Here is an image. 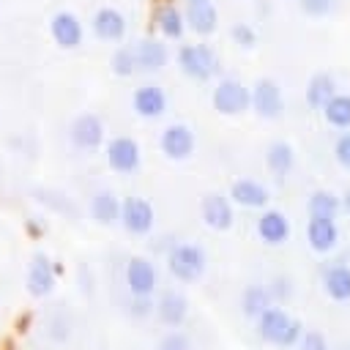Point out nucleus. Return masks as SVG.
<instances>
[{
  "label": "nucleus",
  "instance_id": "f257e3e1",
  "mask_svg": "<svg viewBox=\"0 0 350 350\" xmlns=\"http://www.w3.org/2000/svg\"><path fill=\"white\" fill-rule=\"evenodd\" d=\"M257 334L260 339L279 345V347H293L295 342H301L304 336V325L298 320H293L282 306H271L257 317Z\"/></svg>",
  "mask_w": 350,
  "mask_h": 350
},
{
  "label": "nucleus",
  "instance_id": "f03ea898",
  "mask_svg": "<svg viewBox=\"0 0 350 350\" xmlns=\"http://www.w3.org/2000/svg\"><path fill=\"white\" fill-rule=\"evenodd\" d=\"M205 265H208L205 249L197 243L180 241V243H172L167 249V271L178 282H197L205 273Z\"/></svg>",
  "mask_w": 350,
  "mask_h": 350
},
{
  "label": "nucleus",
  "instance_id": "7ed1b4c3",
  "mask_svg": "<svg viewBox=\"0 0 350 350\" xmlns=\"http://www.w3.org/2000/svg\"><path fill=\"white\" fill-rule=\"evenodd\" d=\"M178 68L194 82H208L219 71V57L208 44H183L178 49Z\"/></svg>",
  "mask_w": 350,
  "mask_h": 350
},
{
  "label": "nucleus",
  "instance_id": "20e7f679",
  "mask_svg": "<svg viewBox=\"0 0 350 350\" xmlns=\"http://www.w3.org/2000/svg\"><path fill=\"white\" fill-rule=\"evenodd\" d=\"M211 101H213V109L221 115H243L252 107V88H246L241 79L224 77L216 82Z\"/></svg>",
  "mask_w": 350,
  "mask_h": 350
},
{
  "label": "nucleus",
  "instance_id": "39448f33",
  "mask_svg": "<svg viewBox=\"0 0 350 350\" xmlns=\"http://www.w3.org/2000/svg\"><path fill=\"white\" fill-rule=\"evenodd\" d=\"M104 159H107L109 170H115V172H120V175H131V172H137L139 164H142V150H139V142H137L134 137L120 134V137H112V139L107 142Z\"/></svg>",
  "mask_w": 350,
  "mask_h": 350
},
{
  "label": "nucleus",
  "instance_id": "423d86ee",
  "mask_svg": "<svg viewBox=\"0 0 350 350\" xmlns=\"http://www.w3.org/2000/svg\"><path fill=\"white\" fill-rule=\"evenodd\" d=\"M123 279H126V287L131 295H148L153 298V293L159 290V268L153 260L137 254V257H129L126 262V271H123Z\"/></svg>",
  "mask_w": 350,
  "mask_h": 350
},
{
  "label": "nucleus",
  "instance_id": "0eeeda50",
  "mask_svg": "<svg viewBox=\"0 0 350 350\" xmlns=\"http://www.w3.org/2000/svg\"><path fill=\"white\" fill-rule=\"evenodd\" d=\"M57 262L49 260L44 252H36L30 265H27V276H25V290L33 295V298H46L55 284H57Z\"/></svg>",
  "mask_w": 350,
  "mask_h": 350
},
{
  "label": "nucleus",
  "instance_id": "6e6552de",
  "mask_svg": "<svg viewBox=\"0 0 350 350\" xmlns=\"http://www.w3.org/2000/svg\"><path fill=\"white\" fill-rule=\"evenodd\" d=\"M150 30H156L164 41H180L186 33V16L175 3L161 0L150 14Z\"/></svg>",
  "mask_w": 350,
  "mask_h": 350
},
{
  "label": "nucleus",
  "instance_id": "1a4fd4ad",
  "mask_svg": "<svg viewBox=\"0 0 350 350\" xmlns=\"http://www.w3.org/2000/svg\"><path fill=\"white\" fill-rule=\"evenodd\" d=\"M252 109H254L260 118H265V120L279 118V115L284 112L282 88H279L273 79H268V77L257 79V82L252 85Z\"/></svg>",
  "mask_w": 350,
  "mask_h": 350
},
{
  "label": "nucleus",
  "instance_id": "9d476101",
  "mask_svg": "<svg viewBox=\"0 0 350 350\" xmlns=\"http://www.w3.org/2000/svg\"><path fill=\"white\" fill-rule=\"evenodd\" d=\"M194 145H197L194 131H191L186 123H170V126L161 131V137H159L161 153H164L167 159H172V161L189 159V156L194 153Z\"/></svg>",
  "mask_w": 350,
  "mask_h": 350
},
{
  "label": "nucleus",
  "instance_id": "9b49d317",
  "mask_svg": "<svg viewBox=\"0 0 350 350\" xmlns=\"http://www.w3.org/2000/svg\"><path fill=\"white\" fill-rule=\"evenodd\" d=\"M153 205L145 197H126L120 211V227L129 235H148L153 230Z\"/></svg>",
  "mask_w": 350,
  "mask_h": 350
},
{
  "label": "nucleus",
  "instance_id": "f8f14e48",
  "mask_svg": "<svg viewBox=\"0 0 350 350\" xmlns=\"http://www.w3.org/2000/svg\"><path fill=\"white\" fill-rule=\"evenodd\" d=\"M49 36L60 49H77L85 38V27L82 19L74 11H57L49 19Z\"/></svg>",
  "mask_w": 350,
  "mask_h": 350
},
{
  "label": "nucleus",
  "instance_id": "ddd939ff",
  "mask_svg": "<svg viewBox=\"0 0 350 350\" xmlns=\"http://www.w3.org/2000/svg\"><path fill=\"white\" fill-rule=\"evenodd\" d=\"M71 145L79 150H96L98 145H104V123L98 115L93 112H82L74 118L71 129H68Z\"/></svg>",
  "mask_w": 350,
  "mask_h": 350
},
{
  "label": "nucleus",
  "instance_id": "4468645a",
  "mask_svg": "<svg viewBox=\"0 0 350 350\" xmlns=\"http://www.w3.org/2000/svg\"><path fill=\"white\" fill-rule=\"evenodd\" d=\"M200 216H202V221H205L211 230L224 232V230H230L232 221H235L232 200L224 197V194H219V191H211V194H205L202 202H200Z\"/></svg>",
  "mask_w": 350,
  "mask_h": 350
},
{
  "label": "nucleus",
  "instance_id": "2eb2a0df",
  "mask_svg": "<svg viewBox=\"0 0 350 350\" xmlns=\"http://www.w3.org/2000/svg\"><path fill=\"white\" fill-rule=\"evenodd\" d=\"M131 107H134V112H137L139 118H145V120H156V118H161V115L167 112V93H164L161 85H156V82H145V85H139V88L134 90V96H131Z\"/></svg>",
  "mask_w": 350,
  "mask_h": 350
},
{
  "label": "nucleus",
  "instance_id": "dca6fc26",
  "mask_svg": "<svg viewBox=\"0 0 350 350\" xmlns=\"http://www.w3.org/2000/svg\"><path fill=\"white\" fill-rule=\"evenodd\" d=\"M90 30H93V36L98 41L115 44V41H120L126 36V16L112 5H101L90 19Z\"/></svg>",
  "mask_w": 350,
  "mask_h": 350
},
{
  "label": "nucleus",
  "instance_id": "f3484780",
  "mask_svg": "<svg viewBox=\"0 0 350 350\" xmlns=\"http://www.w3.org/2000/svg\"><path fill=\"white\" fill-rule=\"evenodd\" d=\"M134 52H137V63H139V74H159L167 60H170V49L164 44V38H139L134 44Z\"/></svg>",
  "mask_w": 350,
  "mask_h": 350
},
{
  "label": "nucleus",
  "instance_id": "a211bd4d",
  "mask_svg": "<svg viewBox=\"0 0 350 350\" xmlns=\"http://www.w3.org/2000/svg\"><path fill=\"white\" fill-rule=\"evenodd\" d=\"M156 317L167 328H180L183 320L189 317V301L178 290H161L156 298Z\"/></svg>",
  "mask_w": 350,
  "mask_h": 350
},
{
  "label": "nucleus",
  "instance_id": "6ab92c4d",
  "mask_svg": "<svg viewBox=\"0 0 350 350\" xmlns=\"http://www.w3.org/2000/svg\"><path fill=\"white\" fill-rule=\"evenodd\" d=\"M183 16H186V30H191L194 36L205 38V36H213L216 27H219V11L216 5L208 0V3H194V5H186L183 8Z\"/></svg>",
  "mask_w": 350,
  "mask_h": 350
},
{
  "label": "nucleus",
  "instance_id": "aec40b11",
  "mask_svg": "<svg viewBox=\"0 0 350 350\" xmlns=\"http://www.w3.org/2000/svg\"><path fill=\"white\" fill-rule=\"evenodd\" d=\"M120 211H123V200L109 189H101L90 197V216L101 227L120 224Z\"/></svg>",
  "mask_w": 350,
  "mask_h": 350
},
{
  "label": "nucleus",
  "instance_id": "412c9836",
  "mask_svg": "<svg viewBox=\"0 0 350 350\" xmlns=\"http://www.w3.org/2000/svg\"><path fill=\"white\" fill-rule=\"evenodd\" d=\"M257 235L268 246H282L290 235V221L282 211H262L257 219Z\"/></svg>",
  "mask_w": 350,
  "mask_h": 350
},
{
  "label": "nucleus",
  "instance_id": "4be33fe9",
  "mask_svg": "<svg viewBox=\"0 0 350 350\" xmlns=\"http://www.w3.org/2000/svg\"><path fill=\"white\" fill-rule=\"evenodd\" d=\"M230 200L241 208H265L271 194L268 189L260 183V180H252V178H241L230 186Z\"/></svg>",
  "mask_w": 350,
  "mask_h": 350
},
{
  "label": "nucleus",
  "instance_id": "5701e85b",
  "mask_svg": "<svg viewBox=\"0 0 350 350\" xmlns=\"http://www.w3.org/2000/svg\"><path fill=\"white\" fill-rule=\"evenodd\" d=\"M306 241L314 252L325 254L336 246L339 241V230H336V221L334 219H317V216H309V224H306Z\"/></svg>",
  "mask_w": 350,
  "mask_h": 350
},
{
  "label": "nucleus",
  "instance_id": "b1692460",
  "mask_svg": "<svg viewBox=\"0 0 350 350\" xmlns=\"http://www.w3.org/2000/svg\"><path fill=\"white\" fill-rule=\"evenodd\" d=\"M334 96H336V82H334L331 74L317 71V74L309 77V82H306V104H309L312 109H320V112H323V107H325Z\"/></svg>",
  "mask_w": 350,
  "mask_h": 350
},
{
  "label": "nucleus",
  "instance_id": "393cba45",
  "mask_svg": "<svg viewBox=\"0 0 350 350\" xmlns=\"http://www.w3.org/2000/svg\"><path fill=\"white\" fill-rule=\"evenodd\" d=\"M323 287L334 301H350V265L336 262L325 268L323 273Z\"/></svg>",
  "mask_w": 350,
  "mask_h": 350
},
{
  "label": "nucleus",
  "instance_id": "a878e982",
  "mask_svg": "<svg viewBox=\"0 0 350 350\" xmlns=\"http://www.w3.org/2000/svg\"><path fill=\"white\" fill-rule=\"evenodd\" d=\"M271 306H273V298H271L268 287H262V284H249L243 290V295H241V312L246 317H252V320H257Z\"/></svg>",
  "mask_w": 350,
  "mask_h": 350
},
{
  "label": "nucleus",
  "instance_id": "bb28decb",
  "mask_svg": "<svg viewBox=\"0 0 350 350\" xmlns=\"http://www.w3.org/2000/svg\"><path fill=\"white\" fill-rule=\"evenodd\" d=\"M265 164H268V170L273 172V175H287L290 170H293V164H295V153H293V145L290 142H284V139H279V142H271L268 145V150H265Z\"/></svg>",
  "mask_w": 350,
  "mask_h": 350
},
{
  "label": "nucleus",
  "instance_id": "cd10ccee",
  "mask_svg": "<svg viewBox=\"0 0 350 350\" xmlns=\"http://www.w3.org/2000/svg\"><path fill=\"white\" fill-rule=\"evenodd\" d=\"M323 118L334 129H350V96L347 93H336L323 107Z\"/></svg>",
  "mask_w": 350,
  "mask_h": 350
},
{
  "label": "nucleus",
  "instance_id": "c85d7f7f",
  "mask_svg": "<svg viewBox=\"0 0 350 350\" xmlns=\"http://www.w3.org/2000/svg\"><path fill=\"white\" fill-rule=\"evenodd\" d=\"M306 211H309V216H317V219H334L336 211H339V197L334 191L317 189V191L309 194Z\"/></svg>",
  "mask_w": 350,
  "mask_h": 350
},
{
  "label": "nucleus",
  "instance_id": "c756f323",
  "mask_svg": "<svg viewBox=\"0 0 350 350\" xmlns=\"http://www.w3.org/2000/svg\"><path fill=\"white\" fill-rule=\"evenodd\" d=\"M109 68H112L115 77H134V74H139V63H137L134 44H131V46H118V49L112 52Z\"/></svg>",
  "mask_w": 350,
  "mask_h": 350
},
{
  "label": "nucleus",
  "instance_id": "7c9ffc66",
  "mask_svg": "<svg viewBox=\"0 0 350 350\" xmlns=\"http://www.w3.org/2000/svg\"><path fill=\"white\" fill-rule=\"evenodd\" d=\"M153 312H156V301H153V298H148V295H131V301H129V314H131V317L145 320V317H150Z\"/></svg>",
  "mask_w": 350,
  "mask_h": 350
},
{
  "label": "nucleus",
  "instance_id": "2f4dec72",
  "mask_svg": "<svg viewBox=\"0 0 350 350\" xmlns=\"http://www.w3.org/2000/svg\"><path fill=\"white\" fill-rule=\"evenodd\" d=\"M230 36H232V41H235L238 46H243V49H252V46L257 44V33H254V27H252V25H246V22L232 25Z\"/></svg>",
  "mask_w": 350,
  "mask_h": 350
},
{
  "label": "nucleus",
  "instance_id": "473e14b6",
  "mask_svg": "<svg viewBox=\"0 0 350 350\" xmlns=\"http://www.w3.org/2000/svg\"><path fill=\"white\" fill-rule=\"evenodd\" d=\"M159 350H189V339H186V334H180L178 328H172V331L159 342Z\"/></svg>",
  "mask_w": 350,
  "mask_h": 350
},
{
  "label": "nucleus",
  "instance_id": "72a5a7b5",
  "mask_svg": "<svg viewBox=\"0 0 350 350\" xmlns=\"http://www.w3.org/2000/svg\"><path fill=\"white\" fill-rule=\"evenodd\" d=\"M268 293H271L273 304H276V301H284V298H290V293H293V287H290V279H287V276H276V279L268 284Z\"/></svg>",
  "mask_w": 350,
  "mask_h": 350
},
{
  "label": "nucleus",
  "instance_id": "f704fd0d",
  "mask_svg": "<svg viewBox=\"0 0 350 350\" xmlns=\"http://www.w3.org/2000/svg\"><path fill=\"white\" fill-rule=\"evenodd\" d=\"M298 345H301V350H328V342L320 331H306Z\"/></svg>",
  "mask_w": 350,
  "mask_h": 350
},
{
  "label": "nucleus",
  "instance_id": "c9c22d12",
  "mask_svg": "<svg viewBox=\"0 0 350 350\" xmlns=\"http://www.w3.org/2000/svg\"><path fill=\"white\" fill-rule=\"evenodd\" d=\"M334 156H336V161H339L342 167L350 170V131L342 134V137L336 139V145H334Z\"/></svg>",
  "mask_w": 350,
  "mask_h": 350
},
{
  "label": "nucleus",
  "instance_id": "e433bc0d",
  "mask_svg": "<svg viewBox=\"0 0 350 350\" xmlns=\"http://www.w3.org/2000/svg\"><path fill=\"white\" fill-rule=\"evenodd\" d=\"M49 325H52V328H49V336H52L55 342H63V339H68L71 328H68V320H66L63 314H57V317H55Z\"/></svg>",
  "mask_w": 350,
  "mask_h": 350
},
{
  "label": "nucleus",
  "instance_id": "4c0bfd02",
  "mask_svg": "<svg viewBox=\"0 0 350 350\" xmlns=\"http://www.w3.org/2000/svg\"><path fill=\"white\" fill-rule=\"evenodd\" d=\"M301 8L309 16H325L331 11V0H301Z\"/></svg>",
  "mask_w": 350,
  "mask_h": 350
},
{
  "label": "nucleus",
  "instance_id": "58836bf2",
  "mask_svg": "<svg viewBox=\"0 0 350 350\" xmlns=\"http://www.w3.org/2000/svg\"><path fill=\"white\" fill-rule=\"evenodd\" d=\"M27 232H30V235H41L44 230H41V227H38L36 221H27Z\"/></svg>",
  "mask_w": 350,
  "mask_h": 350
},
{
  "label": "nucleus",
  "instance_id": "ea45409f",
  "mask_svg": "<svg viewBox=\"0 0 350 350\" xmlns=\"http://www.w3.org/2000/svg\"><path fill=\"white\" fill-rule=\"evenodd\" d=\"M342 208L350 213V189H347V191H345V197H342Z\"/></svg>",
  "mask_w": 350,
  "mask_h": 350
},
{
  "label": "nucleus",
  "instance_id": "a19ab883",
  "mask_svg": "<svg viewBox=\"0 0 350 350\" xmlns=\"http://www.w3.org/2000/svg\"><path fill=\"white\" fill-rule=\"evenodd\" d=\"M186 5H194V3H208V0H183Z\"/></svg>",
  "mask_w": 350,
  "mask_h": 350
},
{
  "label": "nucleus",
  "instance_id": "79ce46f5",
  "mask_svg": "<svg viewBox=\"0 0 350 350\" xmlns=\"http://www.w3.org/2000/svg\"><path fill=\"white\" fill-rule=\"evenodd\" d=\"M5 350H14V347H5Z\"/></svg>",
  "mask_w": 350,
  "mask_h": 350
}]
</instances>
